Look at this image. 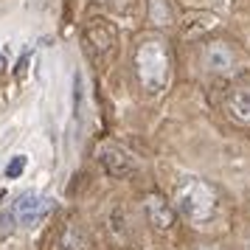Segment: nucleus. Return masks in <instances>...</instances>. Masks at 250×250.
<instances>
[{
  "mask_svg": "<svg viewBox=\"0 0 250 250\" xmlns=\"http://www.w3.org/2000/svg\"><path fill=\"white\" fill-rule=\"evenodd\" d=\"M135 73L146 93H160L171 79V51L160 37H146L135 48Z\"/></svg>",
  "mask_w": 250,
  "mask_h": 250,
  "instance_id": "1",
  "label": "nucleus"
},
{
  "mask_svg": "<svg viewBox=\"0 0 250 250\" xmlns=\"http://www.w3.org/2000/svg\"><path fill=\"white\" fill-rule=\"evenodd\" d=\"M174 205L191 225H205L216 214V191L200 177H183L174 188Z\"/></svg>",
  "mask_w": 250,
  "mask_h": 250,
  "instance_id": "2",
  "label": "nucleus"
},
{
  "mask_svg": "<svg viewBox=\"0 0 250 250\" xmlns=\"http://www.w3.org/2000/svg\"><path fill=\"white\" fill-rule=\"evenodd\" d=\"M96 158L102 160V166L107 169V174H110V177H118V180H124V177H129V174H135V169H138L135 158H132L124 146L110 144V141L99 144V149H96Z\"/></svg>",
  "mask_w": 250,
  "mask_h": 250,
  "instance_id": "3",
  "label": "nucleus"
},
{
  "mask_svg": "<svg viewBox=\"0 0 250 250\" xmlns=\"http://www.w3.org/2000/svg\"><path fill=\"white\" fill-rule=\"evenodd\" d=\"M82 42H84V51L93 59H102L115 45V28L107 20H90V23L82 28Z\"/></svg>",
  "mask_w": 250,
  "mask_h": 250,
  "instance_id": "4",
  "label": "nucleus"
},
{
  "mask_svg": "<svg viewBox=\"0 0 250 250\" xmlns=\"http://www.w3.org/2000/svg\"><path fill=\"white\" fill-rule=\"evenodd\" d=\"M14 211H17V222H20V225L31 228V225H37V222H42V219L54 211V200H51V197H42V194L28 191L17 200Z\"/></svg>",
  "mask_w": 250,
  "mask_h": 250,
  "instance_id": "5",
  "label": "nucleus"
},
{
  "mask_svg": "<svg viewBox=\"0 0 250 250\" xmlns=\"http://www.w3.org/2000/svg\"><path fill=\"white\" fill-rule=\"evenodd\" d=\"M144 211H146V219L152 222L155 230H171V225H174V208L160 194H149L144 200Z\"/></svg>",
  "mask_w": 250,
  "mask_h": 250,
  "instance_id": "6",
  "label": "nucleus"
},
{
  "mask_svg": "<svg viewBox=\"0 0 250 250\" xmlns=\"http://www.w3.org/2000/svg\"><path fill=\"white\" fill-rule=\"evenodd\" d=\"M228 113L242 124H250V82H239L228 93Z\"/></svg>",
  "mask_w": 250,
  "mask_h": 250,
  "instance_id": "7",
  "label": "nucleus"
},
{
  "mask_svg": "<svg viewBox=\"0 0 250 250\" xmlns=\"http://www.w3.org/2000/svg\"><path fill=\"white\" fill-rule=\"evenodd\" d=\"M59 250H93V239L84 230V225L70 219L68 225L59 230Z\"/></svg>",
  "mask_w": 250,
  "mask_h": 250,
  "instance_id": "8",
  "label": "nucleus"
},
{
  "mask_svg": "<svg viewBox=\"0 0 250 250\" xmlns=\"http://www.w3.org/2000/svg\"><path fill=\"white\" fill-rule=\"evenodd\" d=\"M203 62L208 70L214 73H225V70L233 68V51L225 45V42H208L203 51Z\"/></svg>",
  "mask_w": 250,
  "mask_h": 250,
  "instance_id": "9",
  "label": "nucleus"
},
{
  "mask_svg": "<svg viewBox=\"0 0 250 250\" xmlns=\"http://www.w3.org/2000/svg\"><path fill=\"white\" fill-rule=\"evenodd\" d=\"M110 233L118 248H129L132 245V230H129V214L126 208H115L110 216Z\"/></svg>",
  "mask_w": 250,
  "mask_h": 250,
  "instance_id": "10",
  "label": "nucleus"
},
{
  "mask_svg": "<svg viewBox=\"0 0 250 250\" xmlns=\"http://www.w3.org/2000/svg\"><path fill=\"white\" fill-rule=\"evenodd\" d=\"M146 9H149V20H152L155 25H171L174 23L169 0H149Z\"/></svg>",
  "mask_w": 250,
  "mask_h": 250,
  "instance_id": "11",
  "label": "nucleus"
},
{
  "mask_svg": "<svg viewBox=\"0 0 250 250\" xmlns=\"http://www.w3.org/2000/svg\"><path fill=\"white\" fill-rule=\"evenodd\" d=\"M25 169V155H17V158H12V163L6 166V177L9 180H14V177H20Z\"/></svg>",
  "mask_w": 250,
  "mask_h": 250,
  "instance_id": "12",
  "label": "nucleus"
},
{
  "mask_svg": "<svg viewBox=\"0 0 250 250\" xmlns=\"http://www.w3.org/2000/svg\"><path fill=\"white\" fill-rule=\"evenodd\" d=\"M14 225H20V222H17V211L12 208V211H6V214L0 216V233H6V230L12 233Z\"/></svg>",
  "mask_w": 250,
  "mask_h": 250,
  "instance_id": "13",
  "label": "nucleus"
},
{
  "mask_svg": "<svg viewBox=\"0 0 250 250\" xmlns=\"http://www.w3.org/2000/svg\"><path fill=\"white\" fill-rule=\"evenodd\" d=\"M25 65H28V51H25L23 57H20V65H17V76H23V70H25Z\"/></svg>",
  "mask_w": 250,
  "mask_h": 250,
  "instance_id": "14",
  "label": "nucleus"
},
{
  "mask_svg": "<svg viewBox=\"0 0 250 250\" xmlns=\"http://www.w3.org/2000/svg\"><path fill=\"white\" fill-rule=\"evenodd\" d=\"M6 70V59H3V54H0V73Z\"/></svg>",
  "mask_w": 250,
  "mask_h": 250,
  "instance_id": "15",
  "label": "nucleus"
},
{
  "mask_svg": "<svg viewBox=\"0 0 250 250\" xmlns=\"http://www.w3.org/2000/svg\"><path fill=\"white\" fill-rule=\"evenodd\" d=\"M248 250H250V245H248Z\"/></svg>",
  "mask_w": 250,
  "mask_h": 250,
  "instance_id": "16",
  "label": "nucleus"
},
{
  "mask_svg": "<svg viewBox=\"0 0 250 250\" xmlns=\"http://www.w3.org/2000/svg\"><path fill=\"white\" fill-rule=\"evenodd\" d=\"M205 250H208V248H205Z\"/></svg>",
  "mask_w": 250,
  "mask_h": 250,
  "instance_id": "17",
  "label": "nucleus"
}]
</instances>
